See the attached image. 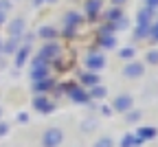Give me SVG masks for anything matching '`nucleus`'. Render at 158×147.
I'll return each mask as SVG.
<instances>
[{
    "mask_svg": "<svg viewBox=\"0 0 158 147\" xmlns=\"http://www.w3.org/2000/svg\"><path fill=\"white\" fill-rule=\"evenodd\" d=\"M59 143H62V130L51 128V130L44 132V138H42V145L44 147H57Z\"/></svg>",
    "mask_w": 158,
    "mask_h": 147,
    "instance_id": "f257e3e1",
    "label": "nucleus"
},
{
    "mask_svg": "<svg viewBox=\"0 0 158 147\" xmlns=\"http://www.w3.org/2000/svg\"><path fill=\"white\" fill-rule=\"evenodd\" d=\"M66 90H68V97L75 101V103H88V92L79 86H73V83H66Z\"/></svg>",
    "mask_w": 158,
    "mask_h": 147,
    "instance_id": "f03ea898",
    "label": "nucleus"
},
{
    "mask_svg": "<svg viewBox=\"0 0 158 147\" xmlns=\"http://www.w3.org/2000/svg\"><path fill=\"white\" fill-rule=\"evenodd\" d=\"M86 66H88L90 70H101V68L106 66V57H103L101 53H90V55L86 57Z\"/></svg>",
    "mask_w": 158,
    "mask_h": 147,
    "instance_id": "7ed1b4c3",
    "label": "nucleus"
},
{
    "mask_svg": "<svg viewBox=\"0 0 158 147\" xmlns=\"http://www.w3.org/2000/svg\"><path fill=\"white\" fill-rule=\"evenodd\" d=\"M46 75H48L46 61H42V59H37V57H35V61H33V70H31V77H33L35 81H40V79H46Z\"/></svg>",
    "mask_w": 158,
    "mask_h": 147,
    "instance_id": "20e7f679",
    "label": "nucleus"
},
{
    "mask_svg": "<svg viewBox=\"0 0 158 147\" xmlns=\"http://www.w3.org/2000/svg\"><path fill=\"white\" fill-rule=\"evenodd\" d=\"M59 55V46L57 44H46L42 51L37 53V59H42V61H51V59H55Z\"/></svg>",
    "mask_w": 158,
    "mask_h": 147,
    "instance_id": "39448f33",
    "label": "nucleus"
},
{
    "mask_svg": "<svg viewBox=\"0 0 158 147\" xmlns=\"http://www.w3.org/2000/svg\"><path fill=\"white\" fill-rule=\"evenodd\" d=\"M33 108L40 110V112H44V114H48V112H53V103H48L44 97H35L33 99Z\"/></svg>",
    "mask_w": 158,
    "mask_h": 147,
    "instance_id": "423d86ee",
    "label": "nucleus"
},
{
    "mask_svg": "<svg viewBox=\"0 0 158 147\" xmlns=\"http://www.w3.org/2000/svg\"><path fill=\"white\" fill-rule=\"evenodd\" d=\"M130 108H132V97H127V94L116 97V101H114V110L125 112V110H130Z\"/></svg>",
    "mask_w": 158,
    "mask_h": 147,
    "instance_id": "0eeeda50",
    "label": "nucleus"
},
{
    "mask_svg": "<svg viewBox=\"0 0 158 147\" xmlns=\"http://www.w3.org/2000/svg\"><path fill=\"white\" fill-rule=\"evenodd\" d=\"M22 31H24V20H13V22H11V27H9V33H11V37H20V35H22Z\"/></svg>",
    "mask_w": 158,
    "mask_h": 147,
    "instance_id": "6e6552de",
    "label": "nucleus"
},
{
    "mask_svg": "<svg viewBox=\"0 0 158 147\" xmlns=\"http://www.w3.org/2000/svg\"><path fill=\"white\" fill-rule=\"evenodd\" d=\"M143 75V66L141 64H130L125 66V77H141Z\"/></svg>",
    "mask_w": 158,
    "mask_h": 147,
    "instance_id": "1a4fd4ad",
    "label": "nucleus"
},
{
    "mask_svg": "<svg viewBox=\"0 0 158 147\" xmlns=\"http://www.w3.org/2000/svg\"><path fill=\"white\" fill-rule=\"evenodd\" d=\"M99 7H101V0H88V5H86V11L90 18H97L99 13Z\"/></svg>",
    "mask_w": 158,
    "mask_h": 147,
    "instance_id": "9d476101",
    "label": "nucleus"
},
{
    "mask_svg": "<svg viewBox=\"0 0 158 147\" xmlns=\"http://www.w3.org/2000/svg\"><path fill=\"white\" fill-rule=\"evenodd\" d=\"M154 136H156V130L154 128H141L138 134H136L138 141H147V138H154Z\"/></svg>",
    "mask_w": 158,
    "mask_h": 147,
    "instance_id": "9b49d317",
    "label": "nucleus"
},
{
    "mask_svg": "<svg viewBox=\"0 0 158 147\" xmlns=\"http://www.w3.org/2000/svg\"><path fill=\"white\" fill-rule=\"evenodd\" d=\"M81 81H84V86H99V77L94 75V73H86L84 77H81Z\"/></svg>",
    "mask_w": 158,
    "mask_h": 147,
    "instance_id": "f8f14e48",
    "label": "nucleus"
},
{
    "mask_svg": "<svg viewBox=\"0 0 158 147\" xmlns=\"http://www.w3.org/2000/svg\"><path fill=\"white\" fill-rule=\"evenodd\" d=\"M51 86H53V83H51L48 79H40V81L33 83V90H35V92H44V90H48Z\"/></svg>",
    "mask_w": 158,
    "mask_h": 147,
    "instance_id": "ddd939ff",
    "label": "nucleus"
},
{
    "mask_svg": "<svg viewBox=\"0 0 158 147\" xmlns=\"http://www.w3.org/2000/svg\"><path fill=\"white\" fill-rule=\"evenodd\" d=\"M149 18H152V9H141V13H138V24H149Z\"/></svg>",
    "mask_w": 158,
    "mask_h": 147,
    "instance_id": "4468645a",
    "label": "nucleus"
},
{
    "mask_svg": "<svg viewBox=\"0 0 158 147\" xmlns=\"http://www.w3.org/2000/svg\"><path fill=\"white\" fill-rule=\"evenodd\" d=\"M27 57H29V48L24 46V48H20V51H18V55H15V64H18V66H22L24 61H27Z\"/></svg>",
    "mask_w": 158,
    "mask_h": 147,
    "instance_id": "2eb2a0df",
    "label": "nucleus"
},
{
    "mask_svg": "<svg viewBox=\"0 0 158 147\" xmlns=\"http://www.w3.org/2000/svg\"><path fill=\"white\" fill-rule=\"evenodd\" d=\"M141 141H138L136 136H132V134H127L123 141H121V147H134V145H138Z\"/></svg>",
    "mask_w": 158,
    "mask_h": 147,
    "instance_id": "dca6fc26",
    "label": "nucleus"
},
{
    "mask_svg": "<svg viewBox=\"0 0 158 147\" xmlns=\"http://www.w3.org/2000/svg\"><path fill=\"white\" fill-rule=\"evenodd\" d=\"M149 29H152L149 24H138L136 27V37H147L149 35Z\"/></svg>",
    "mask_w": 158,
    "mask_h": 147,
    "instance_id": "f3484780",
    "label": "nucleus"
},
{
    "mask_svg": "<svg viewBox=\"0 0 158 147\" xmlns=\"http://www.w3.org/2000/svg\"><path fill=\"white\" fill-rule=\"evenodd\" d=\"M15 48H18V40H15V37H11L7 44H2V51H5V53H13Z\"/></svg>",
    "mask_w": 158,
    "mask_h": 147,
    "instance_id": "a211bd4d",
    "label": "nucleus"
},
{
    "mask_svg": "<svg viewBox=\"0 0 158 147\" xmlns=\"http://www.w3.org/2000/svg\"><path fill=\"white\" fill-rule=\"evenodd\" d=\"M40 35L46 37V40H51V37H55V35H57V31H55L53 27H44V29H40Z\"/></svg>",
    "mask_w": 158,
    "mask_h": 147,
    "instance_id": "6ab92c4d",
    "label": "nucleus"
},
{
    "mask_svg": "<svg viewBox=\"0 0 158 147\" xmlns=\"http://www.w3.org/2000/svg\"><path fill=\"white\" fill-rule=\"evenodd\" d=\"M106 94V88H101V86H94L92 90H90V94L88 97H92V99H101Z\"/></svg>",
    "mask_w": 158,
    "mask_h": 147,
    "instance_id": "aec40b11",
    "label": "nucleus"
},
{
    "mask_svg": "<svg viewBox=\"0 0 158 147\" xmlns=\"http://www.w3.org/2000/svg\"><path fill=\"white\" fill-rule=\"evenodd\" d=\"M101 44H103L106 48H112V46L116 44V40H114L112 35H101Z\"/></svg>",
    "mask_w": 158,
    "mask_h": 147,
    "instance_id": "412c9836",
    "label": "nucleus"
},
{
    "mask_svg": "<svg viewBox=\"0 0 158 147\" xmlns=\"http://www.w3.org/2000/svg\"><path fill=\"white\" fill-rule=\"evenodd\" d=\"M75 24H79V15L77 13H68L66 15V27H75Z\"/></svg>",
    "mask_w": 158,
    "mask_h": 147,
    "instance_id": "4be33fe9",
    "label": "nucleus"
},
{
    "mask_svg": "<svg viewBox=\"0 0 158 147\" xmlns=\"http://www.w3.org/2000/svg\"><path fill=\"white\" fill-rule=\"evenodd\" d=\"M125 27H127V20H125V18H118L116 22H112V29H114V31H118V29H125Z\"/></svg>",
    "mask_w": 158,
    "mask_h": 147,
    "instance_id": "5701e85b",
    "label": "nucleus"
},
{
    "mask_svg": "<svg viewBox=\"0 0 158 147\" xmlns=\"http://www.w3.org/2000/svg\"><path fill=\"white\" fill-rule=\"evenodd\" d=\"M94 147H112V138H99Z\"/></svg>",
    "mask_w": 158,
    "mask_h": 147,
    "instance_id": "b1692460",
    "label": "nucleus"
},
{
    "mask_svg": "<svg viewBox=\"0 0 158 147\" xmlns=\"http://www.w3.org/2000/svg\"><path fill=\"white\" fill-rule=\"evenodd\" d=\"M118 18H121V11H118V9H112V11L108 13V20H110V22H116Z\"/></svg>",
    "mask_w": 158,
    "mask_h": 147,
    "instance_id": "393cba45",
    "label": "nucleus"
},
{
    "mask_svg": "<svg viewBox=\"0 0 158 147\" xmlns=\"http://www.w3.org/2000/svg\"><path fill=\"white\" fill-rule=\"evenodd\" d=\"M147 61L149 64H158V51H149L147 53Z\"/></svg>",
    "mask_w": 158,
    "mask_h": 147,
    "instance_id": "a878e982",
    "label": "nucleus"
},
{
    "mask_svg": "<svg viewBox=\"0 0 158 147\" xmlns=\"http://www.w3.org/2000/svg\"><path fill=\"white\" fill-rule=\"evenodd\" d=\"M118 55H121L123 59H130L134 55V48H123V51H118Z\"/></svg>",
    "mask_w": 158,
    "mask_h": 147,
    "instance_id": "bb28decb",
    "label": "nucleus"
},
{
    "mask_svg": "<svg viewBox=\"0 0 158 147\" xmlns=\"http://www.w3.org/2000/svg\"><path fill=\"white\" fill-rule=\"evenodd\" d=\"M138 119H141V112H130V114H127V121H130V123H134V121H138Z\"/></svg>",
    "mask_w": 158,
    "mask_h": 147,
    "instance_id": "cd10ccee",
    "label": "nucleus"
},
{
    "mask_svg": "<svg viewBox=\"0 0 158 147\" xmlns=\"http://www.w3.org/2000/svg\"><path fill=\"white\" fill-rule=\"evenodd\" d=\"M9 7H11V2H9V0H0V11H2V13H5Z\"/></svg>",
    "mask_w": 158,
    "mask_h": 147,
    "instance_id": "c85d7f7f",
    "label": "nucleus"
},
{
    "mask_svg": "<svg viewBox=\"0 0 158 147\" xmlns=\"http://www.w3.org/2000/svg\"><path fill=\"white\" fill-rule=\"evenodd\" d=\"M149 33H152V37H154V40H158V22H156V24L149 29Z\"/></svg>",
    "mask_w": 158,
    "mask_h": 147,
    "instance_id": "c756f323",
    "label": "nucleus"
},
{
    "mask_svg": "<svg viewBox=\"0 0 158 147\" xmlns=\"http://www.w3.org/2000/svg\"><path fill=\"white\" fill-rule=\"evenodd\" d=\"M18 121H20V123H27V121H29V114H27V112H20V114H18Z\"/></svg>",
    "mask_w": 158,
    "mask_h": 147,
    "instance_id": "7c9ffc66",
    "label": "nucleus"
},
{
    "mask_svg": "<svg viewBox=\"0 0 158 147\" xmlns=\"http://www.w3.org/2000/svg\"><path fill=\"white\" fill-rule=\"evenodd\" d=\"M147 2V9H156L158 7V0H145Z\"/></svg>",
    "mask_w": 158,
    "mask_h": 147,
    "instance_id": "2f4dec72",
    "label": "nucleus"
},
{
    "mask_svg": "<svg viewBox=\"0 0 158 147\" xmlns=\"http://www.w3.org/2000/svg\"><path fill=\"white\" fill-rule=\"evenodd\" d=\"M7 130H9V128H7V123H0V136L7 134Z\"/></svg>",
    "mask_w": 158,
    "mask_h": 147,
    "instance_id": "473e14b6",
    "label": "nucleus"
},
{
    "mask_svg": "<svg viewBox=\"0 0 158 147\" xmlns=\"http://www.w3.org/2000/svg\"><path fill=\"white\" fill-rule=\"evenodd\" d=\"M73 33H75V27H66V31H64V35H68V37H70Z\"/></svg>",
    "mask_w": 158,
    "mask_h": 147,
    "instance_id": "72a5a7b5",
    "label": "nucleus"
},
{
    "mask_svg": "<svg viewBox=\"0 0 158 147\" xmlns=\"http://www.w3.org/2000/svg\"><path fill=\"white\" fill-rule=\"evenodd\" d=\"M2 20H5V13H2V11H0V24H2Z\"/></svg>",
    "mask_w": 158,
    "mask_h": 147,
    "instance_id": "f704fd0d",
    "label": "nucleus"
},
{
    "mask_svg": "<svg viewBox=\"0 0 158 147\" xmlns=\"http://www.w3.org/2000/svg\"><path fill=\"white\" fill-rule=\"evenodd\" d=\"M114 2H116V5H123V2H125V0H114Z\"/></svg>",
    "mask_w": 158,
    "mask_h": 147,
    "instance_id": "c9c22d12",
    "label": "nucleus"
},
{
    "mask_svg": "<svg viewBox=\"0 0 158 147\" xmlns=\"http://www.w3.org/2000/svg\"><path fill=\"white\" fill-rule=\"evenodd\" d=\"M40 2H42V0H35V5H40Z\"/></svg>",
    "mask_w": 158,
    "mask_h": 147,
    "instance_id": "e433bc0d",
    "label": "nucleus"
}]
</instances>
